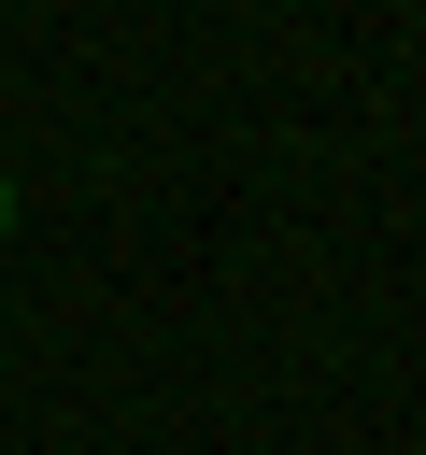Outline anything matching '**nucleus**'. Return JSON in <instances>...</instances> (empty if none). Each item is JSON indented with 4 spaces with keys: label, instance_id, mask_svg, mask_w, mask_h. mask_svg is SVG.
Returning <instances> with one entry per match:
<instances>
[{
    "label": "nucleus",
    "instance_id": "1",
    "mask_svg": "<svg viewBox=\"0 0 426 455\" xmlns=\"http://www.w3.org/2000/svg\"><path fill=\"white\" fill-rule=\"evenodd\" d=\"M0 228H14V185H0Z\"/></svg>",
    "mask_w": 426,
    "mask_h": 455
}]
</instances>
